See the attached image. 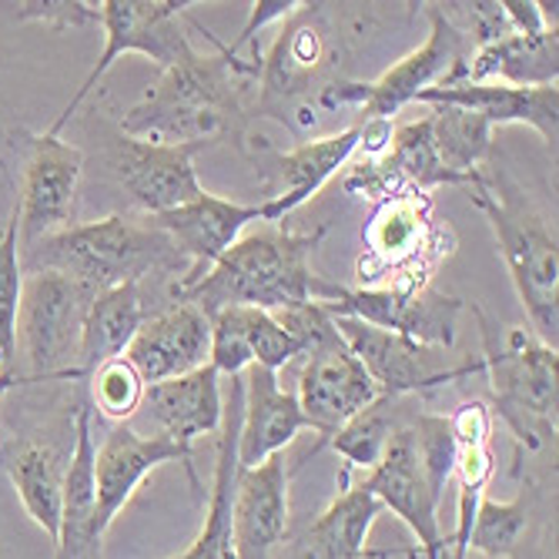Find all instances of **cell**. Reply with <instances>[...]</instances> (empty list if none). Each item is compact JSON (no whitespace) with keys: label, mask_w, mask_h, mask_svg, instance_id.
<instances>
[{"label":"cell","mask_w":559,"mask_h":559,"mask_svg":"<svg viewBox=\"0 0 559 559\" xmlns=\"http://www.w3.org/2000/svg\"><path fill=\"white\" fill-rule=\"evenodd\" d=\"M322 235L325 228L292 231L285 225H262L241 235L191 288L171 298L194 305L209 319L225 309L285 312L309 301L332 305L342 285L312 269Z\"/></svg>","instance_id":"6da1fadb"},{"label":"cell","mask_w":559,"mask_h":559,"mask_svg":"<svg viewBox=\"0 0 559 559\" xmlns=\"http://www.w3.org/2000/svg\"><path fill=\"white\" fill-rule=\"evenodd\" d=\"M218 58L194 50L185 64L162 71L138 105L121 118V134L151 144H209L222 134H238L245 115V81L259 78V64L235 61L215 34Z\"/></svg>","instance_id":"7a4b0ae2"},{"label":"cell","mask_w":559,"mask_h":559,"mask_svg":"<svg viewBox=\"0 0 559 559\" xmlns=\"http://www.w3.org/2000/svg\"><path fill=\"white\" fill-rule=\"evenodd\" d=\"M24 272H58L100 295L118 285H141L147 275H185L188 262L175 241L151 222L108 215L40 238L24 255Z\"/></svg>","instance_id":"3957f363"},{"label":"cell","mask_w":559,"mask_h":559,"mask_svg":"<svg viewBox=\"0 0 559 559\" xmlns=\"http://www.w3.org/2000/svg\"><path fill=\"white\" fill-rule=\"evenodd\" d=\"M473 205L483 212L496 248L513 278L530 332L556 348L559 335V248L556 225L533 205V198L489 165L469 185Z\"/></svg>","instance_id":"277c9868"},{"label":"cell","mask_w":559,"mask_h":559,"mask_svg":"<svg viewBox=\"0 0 559 559\" xmlns=\"http://www.w3.org/2000/svg\"><path fill=\"white\" fill-rule=\"evenodd\" d=\"M483 335V372L489 376L492 409L513 432L520 452H536L556 439V366L559 352L530 329L499 325L473 301Z\"/></svg>","instance_id":"5b68a950"},{"label":"cell","mask_w":559,"mask_h":559,"mask_svg":"<svg viewBox=\"0 0 559 559\" xmlns=\"http://www.w3.org/2000/svg\"><path fill=\"white\" fill-rule=\"evenodd\" d=\"M452 231L442 228L432 198L405 188L385 201H379L376 215L362 231V259L355 265L359 278L369 288L385 275H395L389 288H429V278L442 259L452 255Z\"/></svg>","instance_id":"8992f818"},{"label":"cell","mask_w":559,"mask_h":559,"mask_svg":"<svg viewBox=\"0 0 559 559\" xmlns=\"http://www.w3.org/2000/svg\"><path fill=\"white\" fill-rule=\"evenodd\" d=\"M469 37L452 24L442 4H429V37L399 58L382 78L376 81H332L319 97L316 108L338 111L355 108L362 121H392L405 105L419 100L423 91L445 81V74L473 55Z\"/></svg>","instance_id":"52a82bcc"},{"label":"cell","mask_w":559,"mask_h":559,"mask_svg":"<svg viewBox=\"0 0 559 559\" xmlns=\"http://www.w3.org/2000/svg\"><path fill=\"white\" fill-rule=\"evenodd\" d=\"M188 8H194L191 0H105V4H97V24L105 27V50H100L97 64L64 105L58 121L47 128V134H58L78 115L84 97L118 64L121 55H144L162 71L185 64L194 55V44L181 24Z\"/></svg>","instance_id":"ba28073f"},{"label":"cell","mask_w":559,"mask_h":559,"mask_svg":"<svg viewBox=\"0 0 559 559\" xmlns=\"http://www.w3.org/2000/svg\"><path fill=\"white\" fill-rule=\"evenodd\" d=\"M332 24L325 4H301L282 27V34L272 40L269 55L259 61V115L278 118L292 128V115L309 124L316 121L312 108L305 105L316 87V97L325 91L322 78L332 68L335 44H332Z\"/></svg>","instance_id":"9c48e42d"},{"label":"cell","mask_w":559,"mask_h":559,"mask_svg":"<svg viewBox=\"0 0 559 559\" xmlns=\"http://www.w3.org/2000/svg\"><path fill=\"white\" fill-rule=\"evenodd\" d=\"M91 301L94 292L58 272H24L17 312L24 379H78V345Z\"/></svg>","instance_id":"30bf717a"},{"label":"cell","mask_w":559,"mask_h":559,"mask_svg":"<svg viewBox=\"0 0 559 559\" xmlns=\"http://www.w3.org/2000/svg\"><path fill=\"white\" fill-rule=\"evenodd\" d=\"M342 342L352 348L355 359L362 362L369 372L372 385L379 395L389 399H409L416 392H429L445 382H460L476 372H483V362H463V366H449L445 348L423 345L405 335L366 325L359 319L348 316H332Z\"/></svg>","instance_id":"8fae6325"},{"label":"cell","mask_w":559,"mask_h":559,"mask_svg":"<svg viewBox=\"0 0 559 559\" xmlns=\"http://www.w3.org/2000/svg\"><path fill=\"white\" fill-rule=\"evenodd\" d=\"M84 171V151L58 134H34L21 181V205L14 209L21 255L40 238L74 225L78 181Z\"/></svg>","instance_id":"7c38bea8"},{"label":"cell","mask_w":559,"mask_h":559,"mask_svg":"<svg viewBox=\"0 0 559 559\" xmlns=\"http://www.w3.org/2000/svg\"><path fill=\"white\" fill-rule=\"evenodd\" d=\"M466 309L463 298L442 295L436 288H389V285H369V288H345L332 305H325L329 316H348L366 325L405 335L423 345L452 348L455 345V322Z\"/></svg>","instance_id":"4fadbf2b"},{"label":"cell","mask_w":559,"mask_h":559,"mask_svg":"<svg viewBox=\"0 0 559 559\" xmlns=\"http://www.w3.org/2000/svg\"><path fill=\"white\" fill-rule=\"evenodd\" d=\"M379 395L362 362L355 359L352 348L342 342L338 329L322 338L316 348L305 352V366L298 372V409L309 419L312 432H319V445H329V439Z\"/></svg>","instance_id":"5bb4252c"},{"label":"cell","mask_w":559,"mask_h":559,"mask_svg":"<svg viewBox=\"0 0 559 559\" xmlns=\"http://www.w3.org/2000/svg\"><path fill=\"white\" fill-rule=\"evenodd\" d=\"M201 147L205 144H151L121 134L108 158L124 194L147 218H155L205 194L194 171V155Z\"/></svg>","instance_id":"9a60e30c"},{"label":"cell","mask_w":559,"mask_h":559,"mask_svg":"<svg viewBox=\"0 0 559 559\" xmlns=\"http://www.w3.org/2000/svg\"><path fill=\"white\" fill-rule=\"evenodd\" d=\"M413 423V419H409ZM405 423L385 445L376 469L366 473L359 486H366L382 510H392L416 539V559H445V536L439 526V499L429 489V479L419 466L413 426Z\"/></svg>","instance_id":"2e32d148"},{"label":"cell","mask_w":559,"mask_h":559,"mask_svg":"<svg viewBox=\"0 0 559 559\" xmlns=\"http://www.w3.org/2000/svg\"><path fill=\"white\" fill-rule=\"evenodd\" d=\"M168 463H181L191 483L198 486L194 469H191V445H178L162 432L141 436L128 423L111 426L105 442L94 449V489H97V533L100 536L111 530V523L131 502V496L141 489V483Z\"/></svg>","instance_id":"e0dca14e"},{"label":"cell","mask_w":559,"mask_h":559,"mask_svg":"<svg viewBox=\"0 0 559 559\" xmlns=\"http://www.w3.org/2000/svg\"><path fill=\"white\" fill-rule=\"evenodd\" d=\"M151 222L175 241V248L188 262V272L171 285V295H178L205 275L245 235L251 222L269 225V205L265 201H259V205H241V201H228V198L205 191L198 201H191V205L155 215Z\"/></svg>","instance_id":"ac0fdd59"},{"label":"cell","mask_w":559,"mask_h":559,"mask_svg":"<svg viewBox=\"0 0 559 559\" xmlns=\"http://www.w3.org/2000/svg\"><path fill=\"white\" fill-rule=\"evenodd\" d=\"M212 322L188 301H175L171 309L147 316V322L131 338L124 359L138 369L144 385L168 382L209 366Z\"/></svg>","instance_id":"d6986e66"},{"label":"cell","mask_w":559,"mask_h":559,"mask_svg":"<svg viewBox=\"0 0 559 559\" xmlns=\"http://www.w3.org/2000/svg\"><path fill=\"white\" fill-rule=\"evenodd\" d=\"M288 536V463L285 452L255 469L235 473L231 539L238 559H272Z\"/></svg>","instance_id":"ffe728a7"},{"label":"cell","mask_w":559,"mask_h":559,"mask_svg":"<svg viewBox=\"0 0 559 559\" xmlns=\"http://www.w3.org/2000/svg\"><path fill=\"white\" fill-rule=\"evenodd\" d=\"M419 105H452L466 108L489 121L502 124H526L533 128L549 151L559 141V87H510V84H455V87H429L419 94Z\"/></svg>","instance_id":"44dd1931"},{"label":"cell","mask_w":559,"mask_h":559,"mask_svg":"<svg viewBox=\"0 0 559 559\" xmlns=\"http://www.w3.org/2000/svg\"><path fill=\"white\" fill-rule=\"evenodd\" d=\"M212 322L209 366L218 376H245L251 366L278 372L301 355L298 338L262 309H225Z\"/></svg>","instance_id":"7402d4cb"},{"label":"cell","mask_w":559,"mask_h":559,"mask_svg":"<svg viewBox=\"0 0 559 559\" xmlns=\"http://www.w3.org/2000/svg\"><path fill=\"white\" fill-rule=\"evenodd\" d=\"M245 402L238 426V469H255L278 455L301 429H312L298 409L295 392L282 389L278 372L251 366L245 376Z\"/></svg>","instance_id":"603a6c76"},{"label":"cell","mask_w":559,"mask_h":559,"mask_svg":"<svg viewBox=\"0 0 559 559\" xmlns=\"http://www.w3.org/2000/svg\"><path fill=\"white\" fill-rule=\"evenodd\" d=\"M362 128L352 124L338 134L305 141L272 162V188H269V225H282L295 209H301L312 194H319L359 151Z\"/></svg>","instance_id":"cb8c5ba5"},{"label":"cell","mask_w":559,"mask_h":559,"mask_svg":"<svg viewBox=\"0 0 559 559\" xmlns=\"http://www.w3.org/2000/svg\"><path fill=\"white\" fill-rule=\"evenodd\" d=\"M556 78H559V34L543 31L533 37L510 34L496 44L476 47L436 87L486 84V81L510 84V87H552Z\"/></svg>","instance_id":"d4e9b609"},{"label":"cell","mask_w":559,"mask_h":559,"mask_svg":"<svg viewBox=\"0 0 559 559\" xmlns=\"http://www.w3.org/2000/svg\"><path fill=\"white\" fill-rule=\"evenodd\" d=\"M68 455L55 442L34 436H17L0 445V473H4L27 510V516L44 530L50 543H58L61 530V496H64V473Z\"/></svg>","instance_id":"484cf974"},{"label":"cell","mask_w":559,"mask_h":559,"mask_svg":"<svg viewBox=\"0 0 559 559\" xmlns=\"http://www.w3.org/2000/svg\"><path fill=\"white\" fill-rule=\"evenodd\" d=\"M218 379L222 376L205 366L168 382H155L144 389L141 409L151 416L162 436L178 445H191L198 436H212L222 429L225 395Z\"/></svg>","instance_id":"4316f807"},{"label":"cell","mask_w":559,"mask_h":559,"mask_svg":"<svg viewBox=\"0 0 559 559\" xmlns=\"http://www.w3.org/2000/svg\"><path fill=\"white\" fill-rule=\"evenodd\" d=\"M74 442L64 473L61 496V530H58V559H100L97 533V489H94V436H91V409H74Z\"/></svg>","instance_id":"83f0119b"},{"label":"cell","mask_w":559,"mask_h":559,"mask_svg":"<svg viewBox=\"0 0 559 559\" xmlns=\"http://www.w3.org/2000/svg\"><path fill=\"white\" fill-rule=\"evenodd\" d=\"M241 402H245V379H231V392L225 399L222 429H218V463H215V483L209 496L205 526L198 539L175 559H238L235 539H231V492H235V473H238V426H241Z\"/></svg>","instance_id":"f1b7e54d"},{"label":"cell","mask_w":559,"mask_h":559,"mask_svg":"<svg viewBox=\"0 0 559 559\" xmlns=\"http://www.w3.org/2000/svg\"><path fill=\"white\" fill-rule=\"evenodd\" d=\"M348 473H338V496L319 513L301 539V559H366L369 533L376 520L385 513L382 502L366 486H348Z\"/></svg>","instance_id":"f546056e"},{"label":"cell","mask_w":559,"mask_h":559,"mask_svg":"<svg viewBox=\"0 0 559 559\" xmlns=\"http://www.w3.org/2000/svg\"><path fill=\"white\" fill-rule=\"evenodd\" d=\"M144 322L147 312L141 285H118L94 295L78 345V379H87L100 362L124 355Z\"/></svg>","instance_id":"4dcf8cb0"},{"label":"cell","mask_w":559,"mask_h":559,"mask_svg":"<svg viewBox=\"0 0 559 559\" xmlns=\"http://www.w3.org/2000/svg\"><path fill=\"white\" fill-rule=\"evenodd\" d=\"M416 413H409L405 399H389V395H376L366 409L355 413L332 439L329 445L345 460V469H376V463L382 460V452L389 445V439L409 423Z\"/></svg>","instance_id":"1f68e13d"},{"label":"cell","mask_w":559,"mask_h":559,"mask_svg":"<svg viewBox=\"0 0 559 559\" xmlns=\"http://www.w3.org/2000/svg\"><path fill=\"white\" fill-rule=\"evenodd\" d=\"M429 131L432 144L439 151L442 165L460 175L466 188L476 181V175L486 168V158L492 151V124L483 121L479 115L466 108H452V105H432L429 111Z\"/></svg>","instance_id":"d6a6232c"},{"label":"cell","mask_w":559,"mask_h":559,"mask_svg":"<svg viewBox=\"0 0 559 559\" xmlns=\"http://www.w3.org/2000/svg\"><path fill=\"white\" fill-rule=\"evenodd\" d=\"M530 513L523 499H479V510L469 530V552H483V559H510L526 533Z\"/></svg>","instance_id":"836d02e7"},{"label":"cell","mask_w":559,"mask_h":559,"mask_svg":"<svg viewBox=\"0 0 559 559\" xmlns=\"http://www.w3.org/2000/svg\"><path fill=\"white\" fill-rule=\"evenodd\" d=\"M21 292H24V262H21L17 222L11 218L8 228L0 231V372H14Z\"/></svg>","instance_id":"e575fe53"},{"label":"cell","mask_w":559,"mask_h":559,"mask_svg":"<svg viewBox=\"0 0 559 559\" xmlns=\"http://www.w3.org/2000/svg\"><path fill=\"white\" fill-rule=\"evenodd\" d=\"M87 389H91L94 409L118 426V423H128L141 409L147 385L138 376V369L124 359V355H118V359L100 362L87 376Z\"/></svg>","instance_id":"d590c367"},{"label":"cell","mask_w":559,"mask_h":559,"mask_svg":"<svg viewBox=\"0 0 559 559\" xmlns=\"http://www.w3.org/2000/svg\"><path fill=\"white\" fill-rule=\"evenodd\" d=\"M409 426H413V439H416L419 466L429 479L432 496L442 502V492L452 483V469H455V439H452L449 419L432 416V413H416Z\"/></svg>","instance_id":"8d00e7d4"},{"label":"cell","mask_w":559,"mask_h":559,"mask_svg":"<svg viewBox=\"0 0 559 559\" xmlns=\"http://www.w3.org/2000/svg\"><path fill=\"white\" fill-rule=\"evenodd\" d=\"M21 21H34L47 31H74L84 24H97V4H84V0H37V4H21Z\"/></svg>","instance_id":"74e56055"},{"label":"cell","mask_w":559,"mask_h":559,"mask_svg":"<svg viewBox=\"0 0 559 559\" xmlns=\"http://www.w3.org/2000/svg\"><path fill=\"white\" fill-rule=\"evenodd\" d=\"M445 419H449L455 445H492V413L486 402L479 399L463 402L460 409Z\"/></svg>","instance_id":"f35d334b"},{"label":"cell","mask_w":559,"mask_h":559,"mask_svg":"<svg viewBox=\"0 0 559 559\" xmlns=\"http://www.w3.org/2000/svg\"><path fill=\"white\" fill-rule=\"evenodd\" d=\"M298 8H301L298 0H259V4H251L248 21H245V27H241V34H238V40H231V44H225V40H222L225 55L238 61L241 47L255 44V34H259L265 24H272V21H288Z\"/></svg>","instance_id":"ab89813d"},{"label":"cell","mask_w":559,"mask_h":559,"mask_svg":"<svg viewBox=\"0 0 559 559\" xmlns=\"http://www.w3.org/2000/svg\"><path fill=\"white\" fill-rule=\"evenodd\" d=\"M499 8H502L506 24H510L513 34L533 37V34H543V31H556V24H549L546 4H536V0H502Z\"/></svg>","instance_id":"60d3db41"},{"label":"cell","mask_w":559,"mask_h":559,"mask_svg":"<svg viewBox=\"0 0 559 559\" xmlns=\"http://www.w3.org/2000/svg\"><path fill=\"white\" fill-rule=\"evenodd\" d=\"M14 385H21V376L17 372H0V395L11 392Z\"/></svg>","instance_id":"b9f144b4"},{"label":"cell","mask_w":559,"mask_h":559,"mask_svg":"<svg viewBox=\"0 0 559 559\" xmlns=\"http://www.w3.org/2000/svg\"><path fill=\"white\" fill-rule=\"evenodd\" d=\"M392 556H395V552H389V549H382V552H376L372 559H392Z\"/></svg>","instance_id":"7bdbcfd3"}]
</instances>
